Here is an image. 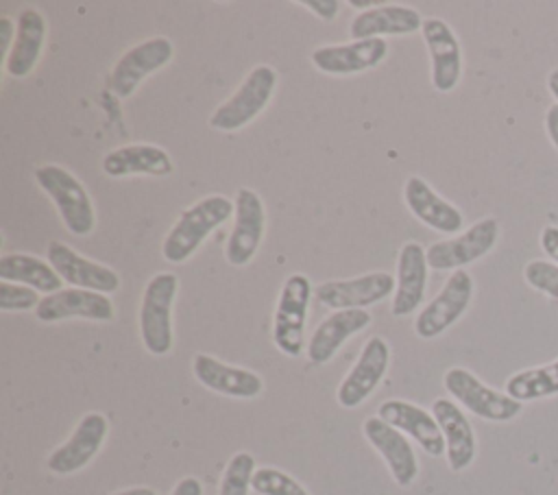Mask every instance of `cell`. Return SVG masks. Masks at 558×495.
<instances>
[{"mask_svg":"<svg viewBox=\"0 0 558 495\" xmlns=\"http://www.w3.org/2000/svg\"><path fill=\"white\" fill-rule=\"evenodd\" d=\"M35 316L41 323H57L65 318H89V321H111L113 303L107 294L68 288L52 294H44L39 305L35 307Z\"/></svg>","mask_w":558,"mask_h":495,"instance_id":"obj_17","label":"cell"},{"mask_svg":"<svg viewBox=\"0 0 558 495\" xmlns=\"http://www.w3.org/2000/svg\"><path fill=\"white\" fill-rule=\"evenodd\" d=\"M303 4L323 20H333L338 15V7H340L336 0H305Z\"/></svg>","mask_w":558,"mask_h":495,"instance_id":"obj_35","label":"cell"},{"mask_svg":"<svg viewBox=\"0 0 558 495\" xmlns=\"http://www.w3.org/2000/svg\"><path fill=\"white\" fill-rule=\"evenodd\" d=\"M506 395L517 401H534L558 395V358L549 364L523 369L506 379Z\"/></svg>","mask_w":558,"mask_h":495,"instance_id":"obj_29","label":"cell"},{"mask_svg":"<svg viewBox=\"0 0 558 495\" xmlns=\"http://www.w3.org/2000/svg\"><path fill=\"white\" fill-rule=\"evenodd\" d=\"M233 205H235V222L225 246V257L231 266H244L253 259V255L262 244L264 229H266V212L257 192L248 188L238 190Z\"/></svg>","mask_w":558,"mask_h":495,"instance_id":"obj_10","label":"cell"},{"mask_svg":"<svg viewBox=\"0 0 558 495\" xmlns=\"http://www.w3.org/2000/svg\"><path fill=\"white\" fill-rule=\"evenodd\" d=\"M442 384L458 403H462L469 412L486 421L504 423L514 419L523 410L521 401L486 386L484 382H480V377H475L471 371L462 366L449 369L442 377Z\"/></svg>","mask_w":558,"mask_h":495,"instance_id":"obj_5","label":"cell"},{"mask_svg":"<svg viewBox=\"0 0 558 495\" xmlns=\"http://www.w3.org/2000/svg\"><path fill=\"white\" fill-rule=\"evenodd\" d=\"M432 61V85L436 92H451L462 74V50L451 26L440 17H427L421 26Z\"/></svg>","mask_w":558,"mask_h":495,"instance_id":"obj_13","label":"cell"},{"mask_svg":"<svg viewBox=\"0 0 558 495\" xmlns=\"http://www.w3.org/2000/svg\"><path fill=\"white\" fill-rule=\"evenodd\" d=\"M432 414L438 421V427L445 436L447 462L451 471H464L477 451L475 432L466 419V414L451 399H436L432 403Z\"/></svg>","mask_w":558,"mask_h":495,"instance_id":"obj_22","label":"cell"},{"mask_svg":"<svg viewBox=\"0 0 558 495\" xmlns=\"http://www.w3.org/2000/svg\"><path fill=\"white\" fill-rule=\"evenodd\" d=\"M113 495H159L157 491L148 488V486H133V488H124V491H118Z\"/></svg>","mask_w":558,"mask_h":495,"instance_id":"obj_39","label":"cell"},{"mask_svg":"<svg viewBox=\"0 0 558 495\" xmlns=\"http://www.w3.org/2000/svg\"><path fill=\"white\" fill-rule=\"evenodd\" d=\"M102 170L109 177H129V174H153L166 177L172 172L170 155L155 144H129L113 148L102 159Z\"/></svg>","mask_w":558,"mask_h":495,"instance_id":"obj_27","label":"cell"},{"mask_svg":"<svg viewBox=\"0 0 558 495\" xmlns=\"http://www.w3.org/2000/svg\"><path fill=\"white\" fill-rule=\"evenodd\" d=\"M421 26L423 20L416 9L403 4H381L368 11H360L349 24V35L353 41L381 35H412Z\"/></svg>","mask_w":558,"mask_h":495,"instance_id":"obj_25","label":"cell"},{"mask_svg":"<svg viewBox=\"0 0 558 495\" xmlns=\"http://www.w3.org/2000/svg\"><path fill=\"white\" fill-rule=\"evenodd\" d=\"M390 362V347L384 338L373 336L362 347L353 369L344 375L338 386L336 399L342 408H357L364 403L377 384L384 379Z\"/></svg>","mask_w":558,"mask_h":495,"instance_id":"obj_11","label":"cell"},{"mask_svg":"<svg viewBox=\"0 0 558 495\" xmlns=\"http://www.w3.org/2000/svg\"><path fill=\"white\" fill-rule=\"evenodd\" d=\"M35 181L52 198V203L57 205V212L70 233H74V236L92 233V229L96 225L94 205H92L87 190L74 174H70L61 166L46 164V166L35 168Z\"/></svg>","mask_w":558,"mask_h":495,"instance_id":"obj_3","label":"cell"},{"mask_svg":"<svg viewBox=\"0 0 558 495\" xmlns=\"http://www.w3.org/2000/svg\"><path fill=\"white\" fill-rule=\"evenodd\" d=\"M523 279L530 288L558 299V264L547 259H532L523 268Z\"/></svg>","mask_w":558,"mask_h":495,"instance_id":"obj_32","label":"cell"},{"mask_svg":"<svg viewBox=\"0 0 558 495\" xmlns=\"http://www.w3.org/2000/svg\"><path fill=\"white\" fill-rule=\"evenodd\" d=\"M170 495H203V484L194 475H187L177 482Z\"/></svg>","mask_w":558,"mask_h":495,"instance_id":"obj_37","label":"cell"},{"mask_svg":"<svg viewBox=\"0 0 558 495\" xmlns=\"http://www.w3.org/2000/svg\"><path fill=\"white\" fill-rule=\"evenodd\" d=\"M310 299L312 283L305 275L294 273L283 281L272 318V342L281 353L290 358H296L303 351V331Z\"/></svg>","mask_w":558,"mask_h":495,"instance_id":"obj_6","label":"cell"},{"mask_svg":"<svg viewBox=\"0 0 558 495\" xmlns=\"http://www.w3.org/2000/svg\"><path fill=\"white\" fill-rule=\"evenodd\" d=\"M499 238V222L482 218L456 238L434 242L427 249V264L434 270H460L462 266L484 257Z\"/></svg>","mask_w":558,"mask_h":495,"instance_id":"obj_8","label":"cell"},{"mask_svg":"<svg viewBox=\"0 0 558 495\" xmlns=\"http://www.w3.org/2000/svg\"><path fill=\"white\" fill-rule=\"evenodd\" d=\"M547 89L551 92V96H554L556 102H558V68H554V70L547 74Z\"/></svg>","mask_w":558,"mask_h":495,"instance_id":"obj_40","label":"cell"},{"mask_svg":"<svg viewBox=\"0 0 558 495\" xmlns=\"http://www.w3.org/2000/svg\"><path fill=\"white\" fill-rule=\"evenodd\" d=\"M538 240H541V249L549 255V259L558 264V227L556 225L543 227Z\"/></svg>","mask_w":558,"mask_h":495,"instance_id":"obj_34","label":"cell"},{"mask_svg":"<svg viewBox=\"0 0 558 495\" xmlns=\"http://www.w3.org/2000/svg\"><path fill=\"white\" fill-rule=\"evenodd\" d=\"M179 277L174 273H157L148 279L140 305V336L148 353L166 355L172 349V303Z\"/></svg>","mask_w":558,"mask_h":495,"instance_id":"obj_2","label":"cell"},{"mask_svg":"<svg viewBox=\"0 0 558 495\" xmlns=\"http://www.w3.org/2000/svg\"><path fill=\"white\" fill-rule=\"evenodd\" d=\"M277 85V72L270 65H255L242 85L209 116V126L216 131H238L264 111Z\"/></svg>","mask_w":558,"mask_h":495,"instance_id":"obj_4","label":"cell"},{"mask_svg":"<svg viewBox=\"0 0 558 495\" xmlns=\"http://www.w3.org/2000/svg\"><path fill=\"white\" fill-rule=\"evenodd\" d=\"M427 251L418 242H405L397 257V288L392 297V316L412 314L425 297Z\"/></svg>","mask_w":558,"mask_h":495,"instance_id":"obj_21","label":"cell"},{"mask_svg":"<svg viewBox=\"0 0 558 495\" xmlns=\"http://www.w3.org/2000/svg\"><path fill=\"white\" fill-rule=\"evenodd\" d=\"M397 279L390 273H368L353 279H336L323 281L316 286L314 297L320 305L336 310H353V307H368L379 303L390 292H395Z\"/></svg>","mask_w":558,"mask_h":495,"instance_id":"obj_12","label":"cell"},{"mask_svg":"<svg viewBox=\"0 0 558 495\" xmlns=\"http://www.w3.org/2000/svg\"><path fill=\"white\" fill-rule=\"evenodd\" d=\"M377 416L384 419L388 425L397 427L399 432H405L410 438H414L425 454L438 458L447 451L438 421L434 419L432 412L423 410L421 406L403 399H388L379 406Z\"/></svg>","mask_w":558,"mask_h":495,"instance_id":"obj_19","label":"cell"},{"mask_svg":"<svg viewBox=\"0 0 558 495\" xmlns=\"http://www.w3.org/2000/svg\"><path fill=\"white\" fill-rule=\"evenodd\" d=\"M251 488L259 495H310L292 475H288L275 467L255 469Z\"/></svg>","mask_w":558,"mask_h":495,"instance_id":"obj_31","label":"cell"},{"mask_svg":"<svg viewBox=\"0 0 558 495\" xmlns=\"http://www.w3.org/2000/svg\"><path fill=\"white\" fill-rule=\"evenodd\" d=\"M37 290L28 286H17L11 281H0V310L11 312V310H35L39 305Z\"/></svg>","mask_w":558,"mask_h":495,"instance_id":"obj_33","label":"cell"},{"mask_svg":"<svg viewBox=\"0 0 558 495\" xmlns=\"http://www.w3.org/2000/svg\"><path fill=\"white\" fill-rule=\"evenodd\" d=\"M403 198L410 212L429 229L440 233H458L462 229V212L432 190L421 177H410L403 185Z\"/></svg>","mask_w":558,"mask_h":495,"instance_id":"obj_23","label":"cell"},{"mask_svg":"<svg viewBox=\"0 0 558 495\" xmlns=\"http://www.w3.org/2000/svg\"><path fill=\"white\" fill-rule=\"evenodd\" d=\"M545 131L558 150V102L549 105L545 111Z\"/></svg>","mask_w":558,"mask_h":495,"instance_id":"obj_36","label":"cell"},{"mask_svg":"<svg viewBox=\"0 0 558 495\" xmlns=\"http://www.w3.org/2000/svg\"><path fill=\"white\" fill-rule=\"evenodd\" d=\"M362 432L366 440L377 449V454L386 460L392 480L399 486H410L418 475V460L403 432L388 425L379 416H368L362 425Z\"/></svg>","mask_w":558,"mask_h":495,"instance_id":"obj_18","label":"cell"},{"mask_svg":"<svg viewBox=\"0 0 558 495\" xmlns=\"http://www.w3.org/2000/svg\"><path fill=\"white\" fill-rule=\"evenodd\" d=\"M174 55V46L168 37H150L131 50H126L113 65L109 76V87L118 98L131 96L137 85L153 74L155 70L163 68Z\"/></svg>","mask_w":558,"mask_h":495,"instance_id":"obj_9","label":"cell"},{"mask_svg":"<svg viewBox=\"0 0 558 495\" xmlns=\"http://www.w3.org/2000/svg\"><path fill=\"white\" fill-rule=\"evenodd\" d=\"M192 371L194 377L209 390L227 395V397H238V399H253L264 390V382L257 373L242 369V366H231L214 355L207 353H196L192 360Z\"/></svg>","mask_w":558,"mask_h":495,"instance_id":"obj_20","label":"cell"},{"mask_svg":"<svg viewBox=\"0 0 558 495\" xmlns=\"http://www.w3.org/2000/svg\"><path fill=\"white\" fill-rule=\"evenodd\" d=\"M48 259L50 266L59 273V277L68 281L72 288L94 290L102 294L116 292L120 288V277L116 270L78 255L63 242L48 244Z\"/></svg>","mask_w":558,"mask_h":495,"instance_id":"obj_16","label":"cell"},{"mask_svg":"<svg viewBox=\"0 0 558 495\" xmlns=\"http://www.w3.org/2000/svg\"><path fill=\"white\" fill-rule=\"evenodd\" d=\"M473 297V279L466 270H453L440 292L418 312L414 331L423 340H432L449 329L469 307Z\"/></svg>","mask_w":558,"mask_h":495,"instance_id":"obj_7","label":"cell"},{"mask_svg":"<svg viewBox=\"0 0 558 495\" xmlns=\"http://www.w3.org/2000/svg\"><path fill=\"white\" fill-rule=\"evenodd\" d=\"M233 212H235V205L227 196H220V194H211V196L196 201L192 207H187L179 216L174 227L166 233V238L161 242L163 259H168L172 264L185 262L190 255L196 253L201 242L216 227H220L225 220H229V216Z\"/></svg>","mask_w":558,"mask_h":495,"instance_id":"obj_1","label":"cell"},{"mask_svg":"<svg viewBox=\"0 0 558 495\" xmlns=\"http://www.w3.org/2000/svg\"><path fill=\"white\" fill-rule=\"evenodd\" d=\"M15 24L4 15V17H0V41H2V46L4 48H9L11 50V46H13V41H11V37L15 39Z\"/></svg>","mask_w":558,"mask_h":495,"instance_id":"obj_38","label":"cell"},{"mask_svg":"<svg viewBox=\"0 0 558 495\" xmlns=\"http://www.w3.org/2000/svg\"><path fill=\"white\" fill-rule=\"evenodd\" d=\"M109 423L100 412H87L72 436L48 456V469L57 475H70L81 471L102 447Z\"/></svg>","mask_w":558,"mask_h":495,"instance_id":"obj_14","label":"cell"},{"mask_svg":"<svg viewBox=\"0 0 558 495\" xmlns=\"http://www.w3.org/2000/svg\"><path fill=\"white\" fill-rule=\"evenodd\" d=\"M368 325H371V312L368 310L353 307V310L331 312L314 329V334L307 342V358L314 364L329 362L336 355V351L344 345L347 338L355 336L357 331L366 329Z\"/></svg>","mask_w":558,"mask_h":495,"instance_id":"obj_24","label":"cell"},{"mask_svg":"<svg viewBox=\"0 0 558 495\" xmlns=\"http://www.w3.org/2000/svg\"><path fill=\"white\" fill-rule=\"evenodd\" d=\"M386 55H388V44L384 41V37H373V39H357L349 44L320 46L312 52V63L325 74L344 76V74H357L379 65L386 59Z\"/></svg>","mask_w":558,"mask_h":495,"instance_id":"obj_15","label":"cell"},{"mask_svg":"<svg viewBox=\"0 0 558 495\" xmlns=\"http://www.w3.org/2000/svg\"><path fill=\"white\" fill-rule=\"evenodd\" d=\"M351 7H355V9H366V11H368V9H373L368 0H366V2H364V0H353V2H351Z\"/></svg>","mask_w":558,"mask_h":495,"instance_id":"obj_41","label":"cell"},{"mask_svg":"<svg viewBox=\"0 0 558 495\" xmlns=\"http://www.w3.org/2000/svg\"><path fill=\"white\" fill-rule=\"evenodd\" d=\"M253 473H255V458L248 451L233 454L222 473L218 495H248Z\"/></svg>","mask_w":558,"mask_h":495,"instance_id":"obj_30","label":"cell"},{"mask_svg":"<svg viewBox=\"0 0 558 495\" xmlns=\"http://www.w3.org/2000/svg\"><path fill=\"white\" fill-rule=\"evenodd\" d=\"M15 28V39L11 50L7 52L4 68L11 76L22 79L28 76L39 61L46 39V20L37 9H24L17 15Z\"/></svg>","mask_w":558,"mask_h":495,"instance_id":"obj_26","label":"cell"},{"mask_svg":"<svg viewBox=\"0 0 558 495\" xmlns=\"http://www.w3.org/2000/svg\"><path fill=\"white\" fill-rule=\"evenodd\" d=\"M0 279L24 283L44 294H52L63 290V279L59 273L39 257L28 253H7L0 257Z\"/></svg>","mask_w":558,"mask_h":495,"instance_id":"obj_28","label":"cell"}]
</instances>
